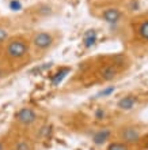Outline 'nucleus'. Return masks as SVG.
Returning a JSON list of instances; mask_svg holds the SVG:
<instances>
[{
  "mask_svg": "<svg viewBox=\"0 0 148 150\" xmlns=\"http://www.w3.org/2000/svg\"><path fill=\"white\" fill-rule=\"evenodd\" d=\"M1 55L8 66L12 68L23 67L33 60V51L29 37L23 34L10 36L1 44Z\"/></svg>",
  "mask_w": 148,
  "mask_h": 150,
  "instance_id": "1",
  "label": "nucleus"
},
{
  "mask_svg": "<svg viewBox=\"0 0 148 150\" xmlns=\"http://www.w3.org/2000/svg\"><path fill=\"white\" fill-rule=\"evenodd\" d=\"M31 44L33 56H42L52 51L59 42V36L52 30H35L29 37Z\"/></svg>",
  "mask_w": 148,
  "mask_h": 150,
  "instance_id": "2",
  "label": "nucleus"
},
{
  "mask_svg": "<svg viewBox=\"0 0 148 150\" xmlns=\"http://www.w3.org/2000/svg\"><path fill=\"white\" fill-rule=\"evenodd\" d=\"M125 68V60L120 59H112L102 63L97 70V76L99 82H112L117 79Z\"/></svg>",
  "mask_w": 148,
  "mask_h": 150,
  "instance_id": "3",
  "label": "nucleus"
},
{
  "mask_svg": "<svg viewBox=\"0 0 148 150\" xmlns=\"http://www.w3.org/2000/svg\"><path fill=\"white\" fill-rule=\"evenodd\" d=\"M14 122L23 130H31L39 123V113L33 107H22L14 115Z\"/></svg>",
  "mask_w": 148,
  "mask_h": 150,
  "instance_id": "4",
  "label": "nucleus"
},
{
  "mask_svg": "<svg viewBox=\"0 0 148 150\" xmlns=\"http://www.w3.org/2000/svg\"><path fill=\"white\" fill-rule=\"evenodd\" d=\"M114 138L135 146L136 143H139L144 138V131L141 127L136 126V124H124L116 130Z\"/></svg>",
  "mask_w": 148,
  "mask_h": 150,
  "instance_id": "5",
  "label": "nucleus"
},
{
  "mask_svg": "<svg viewBox=\"0 0 148 150\" xmlns=\"http://www.w3.org/2000/svg\"><path fill=\"white\" fill-rule=\"evenodd\" d=\"M122 8L116 6V4H110L106 7H102L101 10H98L97 16L99 19L105 21L107 23H116L122 18Z\"/></svg>",
  "mask_w": 148,
  "mask_h": 150,
  "instance_id": "6",
  "label": "nucleus"
},
{
  "mask_svg": "<svg viewBox=\"0 0 148 150\" xmlns=\"http://www.w3.org/2000/svg\"><path fill=\"white\" fill-rule=\"evenodd\" d=\"M135 34L139 41L148 44V18H143L135 25Z\"/></svg>",
  "mask_w": 148,
  "mask_h": 150,
  "instance_id": "7",
  "label": "nucleus"
},
{
  "mask_svg": "<svg viewBox=\"0 0 148 150\" xmlns=\"http://www.w3.org/2000/svg\"><path fill=\"white\" fill-rule=\"evenodd\" d=\"M137 103H139V98H137L136 96H124L122 98L118 100L117 103V108L120 109V111H132V109H135V108L137 107Z\"/></svg>",
  "mask_w": 148,
  "mask_h": 150,
  "instance_id": "8",
  "label": "nucleus"
},
{
  "mask_svg": "<svg viewBox=\"0 0 148 150\" xmlns=\"http://www.w3.org/2000/svg\"><path fill=\"white\" fill-rule=\"evenodd\" d=\"M105 150H133V145H129V143L114 138L112 141H109Z\"/></svg>",
  "mask_w": 148,
  "mask_h": 150,
  "instance_id": "9",
  "label": "nucleus"
},
{
  "mask_svg": "<svg viewBox=\"0 0 148 150\" xmlns=\"http://www.w3.org/2000/svg\"><path fill=\"white\" fill-rule=\"evenodd\" d=\"M14 150H33V142L27 138H19L14 145Z\"/></svg>",
  "mask_w": 148,
  "mask_h": 150,
  "instance_id": "10",
  "label": "nucleus"
},
{
  "mask_svg": "<svg viewBox=\"0 0 148 150\" xmlns=\"http://www.w3.org/2000/svg\"><path fill=\"white\" fill-rule=\"evenodd\" d=\"M4 63H6V60H4V57H3V55L0 53V72L4 70Z\"/></svg>",
  "mask_w": 148,
  "mask_h": 150,
  "instance_id": "11",
  "label": "nucleus"
},
{
  "mask_svg": "<svg viewBox=\"0 0 148 150\" xmlns=\"http://www.w3.org/2000/svg\"><path fill=\"white\" fill-rule=\"evenodd\" d=\"M0 150H7V143L3 139H0Z\"/></svg>",
  "mask_w": 148,
  "mask_h": 150,
  "instance_id": "12",
  "label": "nucleus"
}]
</instances>
